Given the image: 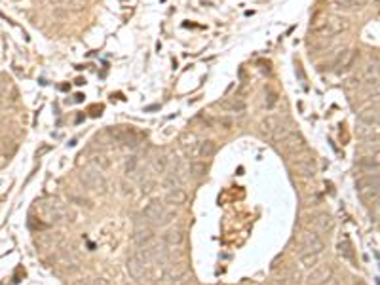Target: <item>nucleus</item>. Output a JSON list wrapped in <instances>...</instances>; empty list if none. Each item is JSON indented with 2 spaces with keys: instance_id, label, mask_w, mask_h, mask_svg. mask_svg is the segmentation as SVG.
I'll return each mask as SVG.
<instances>
[{
  "instance_id": "obj_18",
  "label": "nucleus",
  "mask_w": 380,
  "mask_h": 285,
  "mask_svg": "<svg viewBox=\"0 0 380 285\" xmlns=\"http://www.w3.org/2000/svg\"><path fill=\"white\" fill-rule=\"evenodd\" d=\"M166 200H168V204H171V206H180V204L186 202V192L180 188V186L179 188H171L170 192H168Z\"/></svg>"
},
{
  "instance_id": "obj_24",
  "label": "nucleus",
  "mask_w": 380,
  "mask_h": 285,
  "mask_svg": "<svg viewBox=\"0 0 380 285\" xmlns=\"http://www.w3.org/2000/svg\"><path fill=\"white\" fill-rule=\"evenodd\" d=\"M94 164H95V168H97L99 171H106L108 168H110V162H108V158L103 156V154H97V156H94Z\"/></svg>"
},
{
  "instance_id": "obj_20",
  "label": "nucleus",
  "mask_w": 380,
  "mask_h": 285,
  "mask_svg": "<svg viewBox=\"0 0 380 285\" xmlns=\"http://www.w3.org/2000/svg\"><path fill=\"white\" fill-rule=\"evenodd\" d=\"M188 171L194 179H200V177H204L208 173V164L206 162H192L188 166Z\"/></svg>"
},
{
  "instance_id": "obj_19",
  "label": "nucleus",
  "mask_w": 380,
  "mask_h": 285,
  "mask_svg": "<svg viewBox=\"0 0 380 285\" xmlns=\"http://www.w3.org/2000/svg\"><path fill=\"white\" fill-rule=\"evenodd\" d=\"M360 196L365 204H374V202H378L380 200V182L376 184V186L365 190V192H360Z\"/></svg>"
},
{
  "instance_id": "obj_11",
  "label": "nucleus",
  "mask_w": 380,
  "mask_h": 285,
  "mask_svg": "<svg viewBox=\"0 0 380 285\" xmlns=\"http://www.w3.org/2000/svg\"><path fill=\"white\" fill-rule=\"evenodd\" d=\"M358 118L365 126H376V124H380V106H369V108L361 110Z\"/></svg>"
},
{
  "instance_id": "obj_2",
  "label": "nucleus",
  "mask_w": 380,
  "mask_h": 285,
  "mask_svg": "<svg viewBox=\"0 0 380 285\" xmlns=\"http://www.w3.org/2000/svg\"><path fill=\"white\" fill-rule=\"evenodd\" d=\"M108 133L112 135L116 141H120L122 144H128V146H137L141 137L139 133L135 132L133 128H128V126H116V128H110Z\"/></svg>"
},
{
  "instance_id": "obj_8",
  "label": "nucleus",
  "mask_w": 380,
  "mask_h": 285,
  "mask_svg": "<svg viewBox=\"0 0 380 285\" xmlns=\"http://www.w3.org/2000/svg\"><path fill=\"white\" fill-rule=\"evenodd\" d=\"M302 247L306 249V253H322L323 251V240L318 236V232L314 230H308L306 234H302Z\"/></svg>"
},
{
  "instance_id": "obj_25",
  "label": "nucleus",
  "mask_w": 380,
  "mask_h": 285,
  "mask_svg": "<svg viewBox=\"0 0 380 285\" xmlns=\"http://www.w3.org/2000/svg\"><path fill=\"white\" fill-rule=\"evenodd\" d=\"M164 184H166V188H179L180 186V180L179 177H177V173L173 171V173H170L168 177H166V180H164Z\"/></svg>"
},
{
  "instance_id": "obj_28",
  "label": "nucleus",
  "mask_w": 380,
  "mask_h": 285,
  "mask_svg": "<svg viewBox=\"0 0 380 285\" xmlns=\"http://www.w3.org/2000/svg\"><path fill=\"white\" fill-rule=\"evenodd\" d=\"M224 106H226V108H230V110H240V112H242V110L246 108V104L242 103V101H234V103L224 104Z\"/></svg>"
},
{
  "instance_id": "obj_14",
  "label": "nucleus",
  "mask_w": 380,
  "mask_h": 285,
  "mask_svg": "<svg viewBox=\"0 0 380 285\" xmlns=\"http://www.w3.org/2000/svg\"><path fill=\"white\" fill-rule=\"evenodd\" d=\"M378 182H380L378 173H369V175H365V177H360L358 182H356V186H358V192H365V190L376 186Z\"/></svg>"
},
{
  "instance_id": "obj_3",
  "label": "nucleus",
  "mask_w": 380,
  "mask_h": 285,
  "mask_svg": "<svg viewBox=\"0 0 380 285\" xmlns=\"http://www.w3.org/2000/svg\"><path fill=\"white\" fill-rule=\"evenodd\" d=\"M164 215H166V209H164L162 202H158V200L150 202L146 208L142 209V217H144V220H146V222H150V224H160V226H162Z\"/></svg>"
},
{
  "instance_id": "obj_26",
  "label": "nucleus",
  "mask_w": 380,
  "mask_h": 285,
  "mask_svg": "<svg viewBox=\"0 0 380 285\" xmlns=\"http://www.w3.org/2000/svg\"><path fill=\"white\" fill-rule=\"evenodd\" d=\"M152 168L158 171V173H162V171L168 168V158H166V156H160V154H158V156L154 158V162H152Z\"/></svg>"
},
{
  "instance_id": "obj_1",
  "label": "nucleus",
  "mask_w": 380,
  "mask_h": 285,
  "mask_svg": "<svg viewBox=\"0 0 380 285\" xmlns=\"http://www.w3.org/2000/svg\"><path fill=\"white\" fill-rule=\"evenodd\" d=\"M146 260H148V256H146V253H144L142 249H137L133 255L128 256L126 268H128L130 276L135 278V280L142 278V274H144V266H146Z\"/></svg>"
},
{
  "instance_id": "obj_6",
  "label": "nucleus",
  "mask_w": 380,
  "mask_h": 285,
  "mask_svg": "<svg viewBox=\"0 0 380 285\" xmlns=\"http://www.w3.org/2000/svg\"><path fill=\"white\" fill-rule=\"evenodd\" d=\"M346 28V23H344V19H338V18H327L325 21H322L318 27L314 28L316 32H320V34H336V32H340Z\"/></svg>"
},
{
  "instance_id": "obj_34",
  "label": "nucleus",
  "mask_w": 380,
  "mask_h": 285,
  "mask_svg": "<svg viewBox=\"0 0 380 285\" xmlns=\"http://www.w3.org/2000/svg\"><path fill=\"white\" fill-rule=\"evenodd\" d=\"M372 160H374V164H376V166H380V150L376 152L374 156H372Z\"/></svg>"
},
{
  "instance_id": "obj_15",
  "label": "nucleus",
  "mask_w": 380,
  "mask_h": 285,
  "mask_svg": "<svg viewBox=\"0 0 380 285\" xmlns=\"http://www.w3.org/2000/svg\"><path fill=\"white\" fill-rule=\"evenodd\" d=\"M356 59V52H342L340 56L332 61V66H338V70H346Z\"/></svg>"
},
{
  "instance_id": "obj_9",
  "label": "nucleus",
  "mask_w": 380,
  "mask_h": 285,
  "mask_svg": "<svg viewBox=\"0 0 380 285\" xmlns=\"http://www.w3.org/2000/svg\"><path fill=\"white\" fill-rule=\"evenodd\" d=\"M44 209H46L48 217L52 218V220H65V218H68V217L70 218L74 217L70 211H66V209L63 208L59 202H56V200H54V202H50V204H46Z\"/></svg>"
},
{
  "instance_id": "obj_17",
  "label": "nucleus",
  "mask_w": 380,
  "mask_h": 285,
  "mask_svg": "<svg viewBox=\"0 0 380 285\" xmlns=\"http://www.w3.org/2000/svg\"><path fill=\"white\" fill-rule=\"evenodd\" d=\"M338 253H340L346 260H350V262H356V255H354V247H352V242L348 238H342L340 242H338Z\"/></svg>"
},
{
  "instance_id": "obj_13",
  "label": "nucleus",
  "mask_w": 380,
  "mask_h": 285,
  "mask_svg": "<svg viewBox=\"0 0 380 285\" xmlns=\"http://www.w3.org/2000/svg\"><path fill=\"white\" fill-rule=\"evenodd\" d=\"M154 240V232L150 228H139L135 234H133V242L137 247H146Z\"/></svg>"
},
{
  "instance_id": "obj_23",
  "label": "nucleus",
  "mask_w": 380,
  "mask_h": 285,
  "mask_svg": "<svg viewBox=\"0 0 380 285\" xmlns=\"http://www.w3.org/2000/svg\"><path fill=\"white\" fill-rule=\"evenodd\" d=\"M12 90V80H10L8 76H0V103L2 101H6V97H8V92Z\"/></svg>"
},
{
  "instance_id": "obj_12",
  "label": "nucleus",
  "mask_w": 380,
  "mask_h": 285,
  "mask_svg": "<svg viewBox=\"0 0 380 285\" xmlns=\"http://www.w3.org/2000/svg\"><path fill=\"white\" fill-rule=\"evenodd\" d=\"M164 242H166V246L170 247H180L184 244V230L182 228H171L164 236Z\"/></svg>"
},
{
  "instance_id": "obj_30",
  "label": "nucleus",
  "mask_w": 380,
  "mask_h": 285,
  "mask_svg": "<svg viewBox=\"0 0 380 285\" xmlns=\"http://www.w3.org/2000/svg\"><path fill=\"white\" fill-rule=\"evenodd\" d=\"M276 101H278L276 94H272V92H270V94H268V103H266V106H268V108H272V106L276 104Z\"/></svg>"
},
{
  "instance_id": "obj_10",
  "label": "nucleus",
  "mask_w": 380,
  "mask_h": 285,
  "mask_svg": "<svg viewBox=\"0 0 380 285\" xmlns=\"http://www.w3.org/2000/svg\"><path fill=\"white\" fill-rule=\"evenodd\" d=\"M310 226L314 232H329L332 230V218L327 213H318L316 217H312L310 220Z\"/></svg>"
},
{
  "instance_id": "obj_4",
  "label": "nucleus",
  "mask_w": 380,
  "mask_h": 285,
  "mask_svg": "<svg viewBox=\"0 0 380 285\" xmlns=\"http://www.w3.org/2000/svg\"><path fill=\"white\" fill-rule=\"evenodd\" d=\"M293 170L296 175L310 179V177L316 175V160H314L312 156H298L293 162Z\"/></svg>"
},
{
  "instance_id": "obj_7",
  "label": "nucleus",
  "mask_w": 380,
  "mask_h": 285,
  "mask_svg": "<svg viewBox=\"0 0 380 285\" xmlns=\"http://www.w3.org/2000/svg\"><path fill=\"white\" fill-rule=\"evenodd\" d=\"M280 142H282V148H284L285 152H289V154H296V152L306 148V142H304V139L300 137V133H296V132H291Z\"/></svg>"
},
{
  "instance_id": "obj_33",
  "label": "nucleus",
  "mask_w": 380,
  "mask_h": 285,
  "mask_svg": "<svg viewBox=\"0 0 380 285\" xmlns=\"http://www.w3.org/2000/svg\"><path fill=\"white\" fill-rule=\"evenodd\" d=\"M372 95H374V97H380V84H376V88L372 90V94H370V97H372Z\"/></svg>"
},
{
  "instance_id": "obj_31",
  "label": "nucleus",
  "mask_w": 380,
  "mask_h": 285,
  "mask_svg": "<svg viewBox=\"0 0 380 285\" xmlns=\"http://www.w3.org/2000/svg\"><path fill=\"white\" fill-rule=\"evenodd\" d=\"M70 200H72V202H76L78 206H90V202H88L86 198H80V196H70Z\"/></svg>"
},
{
  "instance_id": "obj_5",
  "label": "nucleus",
  "mask_w": 380,
  "mask_h": 285,
  "mask_svg": "<svg viewBox=\"0 0 380 285\" xmlns=\"http://www.w3.org/2000/svg\"><path fill=\"white\" fill-rule=\"evenodd\" d=\"M82 180H84L86 186L92 190H101V192H104V188H106V180H104V177L101 175L99 170H84Z\"/></svg>"
},
{
  "instance_id": "obj_29",
  "label": "nucleus",
  "mask_w": 380,
  "mask_h": 285,
  "mask_svg": "<svg viewBox=\"0 0 380 285\" xmlns=\"http://www.w3.org/2000/svg\"><path fill=\"white\" fill-rule=\"evenodd\" d=\"M135 164H137V158H135V156H132L130 160L126 162V173H132V171L135 170Z\"/></svg>"
},
{
  "instance_id": "obj_22",
  "label": "nucleus",
  "mask_w": 380,
  "mask_h": 285,
  "mask_svg": "<svg viewBox=\"0 0 380 285\" xmlns=\"http://www.w3.org/2000/svg\"><path fill=\"white\" fill-rule=\"evenodd\" d=\"M280 120L282 118H278V116H268L264 122H262V132L272 139V135H274L276 132V128H278V124H280Z\"/></svg>"
},
{
  "instance_id": "obj_27",
  "label": "nucleus",
  "mask_w": 380,
  "mask_h": 285,
  "mask_svg": "<svg viewBox=\"0 0 380 285\" xmlns=\"http://www.w3.org/2000/svg\"><path fill=\"white\" fill-rule=\"evenodd\" d=\"M316 260H318V255H314V253H304V255H300V262H302L304 266H314Z\"/></svg>"
},
{
  "instance_id": "obj_21",
  "label": "nucleus",
  "mask_w": 380,
  "mask_h": 285,
  "mask_svg": "<svg viewBox=\"0 0 380 285\" xmlns=\"http://www.w3.org/2000/svg\"><path fill=\"white\" fill-rule=\"evenodd\" d=\"M329 274H331V270H329L327 266H323V268L316 270V272L310 276V284H312V285H320V284H323V282H329V280H327V278H329Z\"/></svg>"
},
{
  "instance_id": "obj_16",
  "label": "nucleus",
  "mask_w": 380,
  "mask_h": 285,
  "mask_svg": "<svg viewBox=\"0 0 380 285\" xmlns=\"http://www.w3.org/2000/svg\"><path fill=\"white\" fill-rule=\"evenodd\" d=\"M200 158H211L217 154V142L215 141H202L198 144V150H196Z\"/></svg>"
},
{
  "instance_id": "obj_32",
  "label": "nucleus",
  "mask_w": 380,
  "mask_h": 285,
  "mask_svg": "<svg viewBox=\"0 0 380 285\" xmlns=\"http://www.w3.org/2000/svg\"><path fill=\"white\" fill-rule=\"evenodd\" d=\"M92 282H94V280H78V282H74L72 285H92Z\"/></svg>"
}]
</instances>
